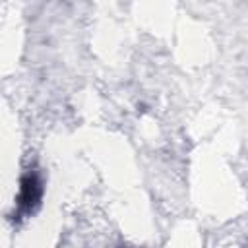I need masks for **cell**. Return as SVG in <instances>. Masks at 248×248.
Wrapping results in <instances>:
<instances>
[{"instance_id":"obj_1","label":"cell","mask_w":248,"mask_h":248,"mask_svg":"<svg viewBox=\"0 0 248 248\" xmlns=\"http://www.w3.org/2000/svg\"><path fill=\"white\" fill-rule=\"evenodd\" d=\"M43 194H45V184L41 172L37 169H27L19 178L16 205H14V219L16 221L29 219L41 207Z\"/></svg>"}]
</instances>
